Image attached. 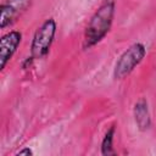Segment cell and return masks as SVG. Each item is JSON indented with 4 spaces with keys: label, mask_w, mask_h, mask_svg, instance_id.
<instances>
[{
    "label": "cell",
    "mask_w": 156,
    "mask_h": 156,
    "mask_svg": "<svg viewBox=\"0 0 156 156\" xmlns=\"http://www.w3.org/2000/svg\"><path fill=\"white\" fill-rule=\"evenodd\" d=\"M116 13V0H102L90 17L83 37V49L98 45L110 33Z\"/></svg>",
    "instance_id": "obj_1"
},
{
    "label": "cell",
    "mask_w": 156,
    "mask_h": 156,
    "mask_svg": "<svg viewBox=\"0 0 156 156\" xmlns=\"http://www.w3.org/2000/svg\"><path fill=\"white\" fill-rule=\"evenodd\" d=\"M115 134H116V128H115V126H111L102 138L101 147H100L101 155H104V156H115L116 155V151L113 149Z\"/></svg>",
    "instance_id": "obj_7"
},
{
    "label": "cell",
    "mask_w": 156,
    "mask_h": 156,
    "mask_svg": "<svg viewBox=\"0 0 156 156\" xmlns=\"http://www.w3.org/2000/svg\"><path fill=\"white\" fill-rule=\"evenodd\" d=\"M22 41V33L18 30H10L4 34L0 39V68L1 71L6 67L9 61L12 58Z\"/></svg>",
    "instance_id": "obj_5"
},
{
    "label": "cell",
    "mask_w": 156,
    "mask_h": 156,
    "mask_svg": "<svg viewBox=\"0 0 156 156\" xmlns=\"http://www.w3.org/2000/svg\"><path fill=\"white\" fill-rule=\"evenodd\" d=\"M33 154H34V152H33V151H32V150H30L29 147H23L22 150H20V151H17V152H16V156H20V155H21V156H22V155L32 156Z\"/></svg>",
    "instance_id": "obj_8"
},
{
    "label": "cell",
    "mask_w": 156,
    "mask_h": 156,
    "mask_svg": "<svg viewBox=\"0 0 156 156\" xmlns=\"http://www.w3.org/2000/svg\"><path fill=\"white\" fill-rule=\"evenodd\" d=\"M32 2L33 0H4L0 6V28L5 29L13 24L32 6Z\"/></svg>",
    "instance_id": "obj_4"
},
{
    "label": "cell",
    "mask_w": 156,
    "mask_h": 156,
    "mask_svg": "<svg viewBox=\"0 0 156 156\" xmlns=\"http://www.w3.org/2000/svg\"><path fill=\"white\" fill-rule=\"evenodd\" d=\"M146 56V48L143 43H134L126 49L117 58L113 68V78L117 80L128 77Z\"/></svg>",
    "instance_id": "obj_3"
},
{
    "label": "cell",
    "mask_w": 156,
    "mask_h": 156,
    "mask_svg": "<svg viewBox=\"0 0 156 156\" xmlns=\"http://www.w3.org/2000/svg\"><path fill=\"white\" fill-rule=\"evenodd\" d=\"M134 121L139 130L145 132L151 127V116L149 111V102L145 98L139 99L133 108Z\"/></svg>",
    "instance_id": "obj_6"
},
{
    "label": "cell",
    "mask_w": 156,
    "mask_h": 156,
    "mask_svg": "<svg viewBox=\"0 0 156 156\" xmlns=\"http://www.w3.org/2000/svg\"><path fill=\"white\" fill-rule=\"evenodd\" d=\"M56 29L57 24L52 17L46 18L38 27L30 44V56L34 60H40L49 55L56 35Z\"/></svg>",
    "instance_id": "obj_2"
}]
</instances>
